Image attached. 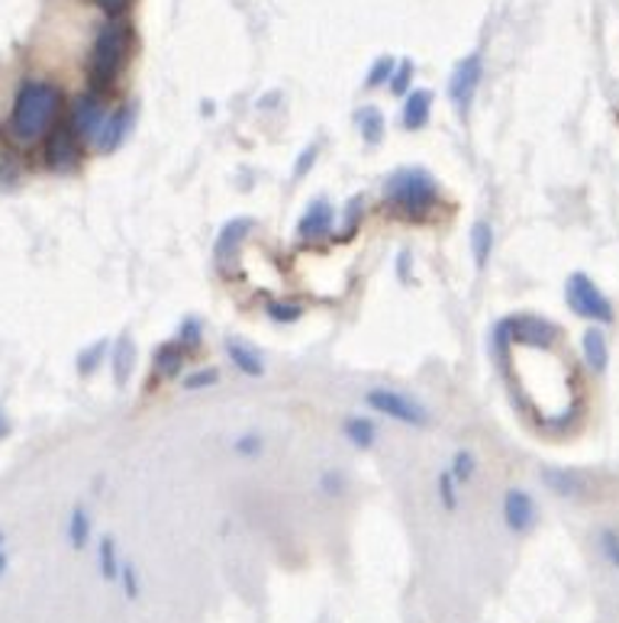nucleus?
<instances>
[{
	"label": "nucleus",
	"mask_w": 619,
	"mask_h": 623,
	"mask_svg": "<svg viewBox=\"0 0 619 623\" xmlns=\"http://www.w3.org/2000/svg\"><path fill=\"white\" fill-rule=\"evenodd\" d=\"M62 110V91L52 82H23L17 97H13V110L7 117V139L20 149L36 146L42 136L49 133V126L55 124Z\"/></svg>",
	"instance_id": "f257e3e1"
},
{
	"label": "nucleus",
	"mask_w": 619,
	"mask_h": 623,
	"mask_svg": "<svg viewBox=\"0 0 619 623\" xmlns=\"http://www.w3.org/2000/svg\"><path fill=\"white\" fill-rule=\"evenodd\" d=\"M384 201L397 217L407 220H426L439 208V181L426 168H397L384 181Z\"/></svg>",
	"instance_id": "f03ea898"
},
{
	"label": "nucleus",
	"mask_w": 619,
	"mask_h": 623,
	"mask_svg": "<svg viewBox=\"0 0 619 623\" xmlns=\"http://www.w3.org/2000/svg\"><path fill=\"white\" fill-rule=\"evenodd\" d=\"M129 49H132V27L126 23L124 17L117 20H107L90 45V78L94 84H114V78L124 72L126 59H129Z\"/></svg>",
	"instance_id": "7ed1b4c3"
},
{
	"label": "nucleus",
	"mask_w": 619,
	"mask_h": 623,
	"mask_svg": "<svg viewBox=\"0 0 619 623\" xmlns=\"http://www.w3.org/2000/svg\"><path fill=\"white\" fill-rule=\"evenodd\" d=\"M565 300L568 307L584 317V320H594V324H613V304L610 297L594 285L590 275L584 272H572L568 282H565Z\"/></svg>",
	"instance_id": "20e7f679"
},
{
	"label": "nucleus",
	"mask_w": 619,
	"mask_h": 623,
	"mask_svg": "<svg viewBox=\"0 0 619 623\" xmlns=\"http://www.w3.org/2000/svg\"><path fill=\"white\" fill-rule=\"evenodd\" d=\"M365 404L377 411V414L391 416V420H401L407 426H426L429 423V414L423 404H416L413 398L394 391V388H369L365 391Z\"/></svg>",
	"instance_id": "39448f33"
},
{
	"label": "nucleus",
	"mask_w": 619,
	"mask_h": 623,
	"mask_svg": "<svg viewBox=\"0 0 619 623\" xmlns=\"http://www.w3.org/2000/svg\"><path fill=\"white\" fill-rule=\"evenodd\" d=\"M506 327H510V339L513 346H526V349H555L562 342V330L558 324L536 317V314H520V317H506Z\"/></svg>",
	"instance_id": "423d86ee"
},
{
	"label": "nucleus",
	"mask_w": 619,
	"mask_h": 623,
	"mask_svg": "<svg viewBox=\"0 0 619 623\" xmlns=\"http://www.w3.org/2000/svg\"><path fill=\"white\" fill-rule=\"evenodd\" d=\"M481 78H484V59H481V52H471V55H465L455 65L452 78H449V97H452L458 117H468L471 101H474V94L481 87Z\"/></svg>",
	"instance_id": "0eeeda50"
},
{
	"label": "nucleus",
	"mask_w": 619,
	"mask_h": 623,
	"mask_svg": "<svg viewBox=\"0 0 619 623\" xmlns=\"http://www.w3.org/2000/svg\"><path fill=\"white\" fill-rule=\"evenodd\" d=\"M107 114H110V107H107L104 94L100 91H84L72 101V124L68 126L78 133L82 142H94L100 126L107 120Z\"/></svg>",
	"instance_id": "6e6552de"
},
{
	"label": "nucleus",
	"mask_w": 619,
	"mask_h": 623,
	"mask_svg": "<svg viewBox=\"0 0 619 623\" xmlns=\"http://www.w3.org/2000/svg\"><path fill=\"white\" fill-rule=\"evenodd\" d=\"M45 166L52 171H62V175H68V171L82 166V139H78V133L72 126H58V129L49 133V139H45Z\"/></svg>",
	"instance_id": "1a4fd4ad"
},
{
	"label": "nucleus",
	"mask_w": 619,
	"mask_h": 623,
	"mask_svg": "<svg viewBox=\"0 0 619 623\" xmlns=\"http://www.w3.org/2000/svg\"><path fill=\"white\" fill-rule=\"evenodd\" d=\"M503 524H506V530L516 534V537L533 534L538 524L536 498H533L530 492H523V488H510V492L503 495Z\"/></svg>",
	"instance_id": "9d476101"
},
{
	"label": "nucleus",
	"mask_w": 619,
	"mask_h": 623,
	"mask_svg": "<svg viewBox=\"0 0 619 623\" xmlns=\"http://www.w3.org/2000/svg\"><path fill=\"white\" fill-rule=\"evenodd\" d=\"M252 230H255V220H252V217H236V220L223 223V230H220V236H216V243H213V262H216L220 272H226V268L236 262L239 246L246 243V236Z\"/></svg>",
	"instance_id": "9b49d317"
},
{
	"label": "nucleus",
	"mask_w": 619,
	"mask_h": 623,
	"mask_svg": "<svg viewBox=\"0 0 619 623\" xmlns=\"http://www.w3.org/2000/svg\"><path fill=\"white\" fill-rule=\"evenodd\" d=\"M332 223H335V210H332L330 201H313V204H307V210L300 213V220H297V240L300 243H320V240H327L332 233Z\"/></svg>",
	"instance_id": "f8f14e48"
},
{
	"label": "nucleus",
	"mask_w": 619,
	"mask_h": 623,
	"mask_svg": "<svg viewBox=\"0 0 619 623\" xmlns=\"http://www.w3.org/2000/svg\"><path fill=\"white\" fill-rule=\"evenodd\" d=\"M542 485L548 492H555L558 498H578L587 492V475L578 472V468H562V465H548L538 472Z\"/></svg>",
	"instance_id": "ddd939ff"
},
{
	"label": "nucleus",
	"mask_w": 619,
	"mask_h": 623,
	"mask_svg": "<svg viewBox=\"0 0 619 623\" xmlns=\"http://www.w3.org/2000/svg\"><path fill=\"white\" fill-rule=\"evenodd\" d=\"M129 129H132V110H129V107L110 110L107 120H104V126H100V133H97V139H94L97 152H104V156L117 152V149L126 142Z\"/></svg>",
	"instance_id": "4468645a"
},
{
	"label": "nucleus",
	"mask_w": 619,
	"mask_h": 623,
	"mask_svg": "<svg viewBox=\"0 0 619 623\" xmlns=\"http://www.w3.org/2000/svg\"><path fill=\"white\" fill-rule=\"evenodd\" d=\"M433 117V91L429 87H413L410 94L404 97V110H401V120L407 129H423Z\"/></svg>",
	"instance_id": "2eb2a0df"
},
{
	"label": "nucleus",
	"mask_w": 619,
	"mask_h": 623,
	"mask_svg": "<svg viewBox=\"0 0 619 623\" xmlns=\"http://www.w3.org/2000/svg\"><path fill=\"white\" fill-rule=\"evenodd\" d=\"M223 349H226V356H230V362L239 369L243 374L248 378H258V374L265 372V362H262V352L255 349V346H248L246 339H239V336H230L226 342H223Z\"/></svg>",
	"instance_id": "dca6fc26"
},
{
	"label": "nucleus",
	"mask_w": 619,
	"mask_h": 623,
	"mask_svg": "<svg viewBox=\"0 0 619 623\" xmlns=\"http://www.w3.org/2000/svg\"><path fill=\"white\" fill-rule=\"evenodd\" d=\"M580 352H584V362H587L590 372H607V366H610V342H607V332L590 327V330L580 336Z\"/></svg>",
	"instance_id": "f3484780"
},
{
	"label": "nucleus",
	"mask_w": 619,
	"mask_h": 623,
	"mask_svg": "<svg viewBox=\"0 0 619 623\" xmlns=\"http://www.w3.org/2000/svg\"><path fill=\"white\" fill-rule=\"evenodd\" d=\"M184 356H188V349L178 342V339H171V342H162L159 349H156V359H152V372L159 374V378H178L181 369H184Z\"/></svg>",
	"instance_id": "a211bd4d"
},
{
	"label": "nucleus",
	"mask_w": 619,
	"mask_h": 623,
	"mask_svg": "<svg viewBox=\"0 0 619 623\" xmlns=\"http://www.w3.org/2000/svg\"><path fill=\"white\" fill-rule=\"evenodd\" d=\"M120 566H124V559H120V542L114 540L110 534L100 537V542H97V572H100V579H104V582H117V579H120Z\"/></svg>",
	"instance_id": "6ab92c4d"
},
{
	"label": "nucleus",
	"mask_w": 619,
	"mask_h": 623,
	"mask_svg": "<svg viewBox=\"0 0 619 623\" xmlns=\"http://www.w3.org/2000/svg\"><path fill=\"white\" fill-rule=\"evenodd\" d=\"M132 359H136V349H132V339L129 336H120L114 342V352H110V366H114V384L124 388L132 374Z\"/></svg>",
	"instance_id": "aec40b11"
},
{
	"label": "nucleus",
	"mask_w": 619,
	"mask_h": 623,
	"mask_svg": "<svg viewBox=\"0 0 619 623\" xmlns=\"http://www.w3.org/2000/svg\"><path fill=\"white\" fill-rule=\"evenodd\" d=\"M355 124H359V133H362V139H365L369 146H377V142L384 139L387 120H384V114H381L374 104H365V107L355 114Z\"/></svg>",
	"instance_id": "412c9836"
},
{
	"label": "nucleus",
	"mask_w": 619,
	"mask_h": 623,
	"mask_svg": "<svg viewBox=\"0 0 619 623\" xmlns=\"http://www.w3.org/2000/svg\"><path fill=\"white\" fill-rule=\"evenodd\" d=\"M471 252H474V265L478 268H488L491 262V252H494V226L488 220H478L471 226Z\"/></svg>",
	"instance_id": "4be33fe9"
},
{
	"label": "nucleus",
	"mask_w": 619,
	"mask_h": 623,
	"mask_svg": "<svg viewBox=\"0 0 619 623\" xmlns=\"http://www.w3.org/2000/svg\"><path fill=\"white\" fill-rule=\"evenodd\" d=\"M342 433H345V440L352 443V446H359V450H372L374 446V436H377V430H374V420L369 416H349L345 423H342Z\"/></svg>",
	"instance_id": "5701e85b"
},
{
	"label": "nucleus",
	"mask_w": 619,
	"mask_h": 623,
	"mask_svg": "<svg viewBox=\"0 0 619 623\" xmlns=\"http://www.w3.org/2000/svg\"><path fill=\"white\" fill-rule=\"evenodd\" d=\"M65 534H68V542H72L75 549H87V542H90V534H94V527H90V514H87L84 507H75V510H72Z\"/></svg>",
	"instance_id": "b1692460"
},
{
	"label": "nucleus",
	"mask_w": 619,
	"mask_h": 623,
	"mask_svg": "<svg viewBox=\"0 0 619 623\" xmlns=\"http://www.w3.org/2000/svg\"><path fill=\"white\" fill-rule=\"evenodd\" d=\"M362 213H365V201H362V198H352V201L345 204V210H342V223H339L342 240H352V236L359 233Z\"/></svg>",
	"instance_id": "393cba45"
},
{
	"label": "nucleus",
	"mask_w": 619,
	"mask_h": 623,
	"mask_svg": "<svg viewBox=\"0 0 619 623\" xmlns=\"http://www.w3.org/2000/svg\"><path fill=\"white\" fill-rule=\"evenodd\" d=\"M449 472H452V478L458 482V485H468V482L474 478V472H478V458H474L471 450H458Z\"/></svg>",
	"instance_id": "a878e982"
},
{
	"label": "nucleus",
	"mask_w": 619,
	"mask_h": 623,
	"mask_svg": "<svg viewBox=\"0 0 619 623\" xmlns=\"http://www.w3.org/2000/svg\"><path fill=\"white\" fill-rule=\"evenodd\" d=\"M394 68H397V59H394V55H381V59H374V65L369 68V78H365V87L374 91V87L387 84L391 82V75H394Z\"/></svg>",
	"instance_id": "bb28decb"
},
{
	"label": "nucleus",
	"mask_w": 619,
	"mask_h": 623,
	"mask_svg": "<svg viewBox=\"0 0 619 623\" xmlns=\"http://www.w3.org/2000/svg\"><path fill=\"white\" fill-rule=\"evenodd\" d=\"M597 549H600V556L610 569H619V534L613 527H604L597 534Z\"/></svg>",
	"instance_id": "cd10ccee"
},
{
	"label": "nucleus",
	"mask_w": 619,
	"mask_h": 623,
	"mask_svg": "<svg viewBox=\"0 0 619 623\" xmlns=\"http://www.w3.org/2000/svg\"><path fill=\"white\" fill-rule=\"evenodd\" d=\"M120 588H124L126 601H139V594H142V576H139V569H136V562H129L126 559L124 566H120Z\"/></svg>",
	"instance_id": "c85d7f7f"
},
{
	"label": "nucleus",
	"mask_w": 619,
	"mask_h": 623,
	"mask_svg": "<svg viewBox=\"0 0 619 623\" xmlns=\"http://www.w3.org/2000/svg\"><path fill=\"white\" fill-rule=\"evenodd\" d=\"M265 314L275 320V324H297L303 317V307L300 304H288V300H271L265 307Z\"/></svg>",
	"instance_id": "c756f323"
},
{
	"label": "nucleus",
	"mask_w": 619,
	"mask_h": 623,
	"mask_svg": "<svg viewBox=\"0 0 619 623\" xmlns=\"http://www.w3.org/2000/svg\"><path fill=\"white\" fill-rule=\"evenodd\" d=\"M107 349H110V342L107 339H97L94 346H87L82 356H78V372L82 374H90L100 362H104V356H107Z\"/></svg>",
	"instance_id": "7c9ffc66"
},
{
	"label": "nucleus",
	"mask_w": 619,
	"mask_h": 623,
	"mask_svg": "<svg viewBox=\"0 0 619 623\" xmlns=\"http://www.w3.org/2000/svg\"><path fill=\"white\" fill-rule=\"evenodd\" d=\"M391 94H397V97H407L413 91V62H397V68H394V75H391Z\"/></svg>",
	"instance_id": "2f4dec72"
},
{
	"label": "nucleus",
	"mask_w": 619,
	"mask_h": 623,
	"mask_svg": "<svg viewBox=\"0 0 619 623\" xmlns=\"http://www.w3.org/2000/svg\"><path fill=\"white\" fill-rule=\"evenodd\" d=\"M201 339H204V324H201L198 317H184V320H181V330H178V342H181L184 349H198Z\"/></svg>",
	"instance_id": "473e14b6"
},
{
	"label": "nucleus",
	"mask_w": 619,
	"mask_h": 623,
	"mask_svg": "<svg viewBox=\"0 0 619 623\" xmlns=\"http://www.w3.org/2000/svg\"><path fill=\"white\" fill-rule=\"evenodd\" d=\"M439 504L452 514L458 510V482L452 478V472H439Z\"/></svg>",
	"instance_id": "72a5a7b5"
},
{
	"label": "nucleus",
	"mask_w": 619,
	"mask_h": 623,
	"mask_svg": "<svg viewBox=\"0 0 619 623\" xmlns=\"http://www.w3.org/2000/svg\"><path fill=\"white\" fill-rule=\"evenodd\" d=\"M20 159H17V152H10V149H0V184H13L17 178H20Z\"/></svg>",
	"instance_id": "f704fd0d"
},
{
	"label": "nucleus",
	"mask_w": 619,
	"mask_h": 623,
	"mask_svg": "<svg viewBox=\"0 0 619 623\" xmlns=\"http://www.w3.org/2000/svg\"><path fill=\"white\" fill-rule=\"evenodd\" d=\"M220 381V372L216 369H198V372H191L181 384H184V391H201V388H210V384H216Z\"/></svg>",
	"instance_id": "c9c22d12"
},
{
	"label": "nucleus",
	"mask_w": 619,
	"mask_h": 623,
	"mask_svg": "<svg viewBox=\"0 0 619 623\" xmlns=\"http://www.w3.org/2000/svg\"><path fill=\"white\" fill-rule=\"evenodd\" d=\"M317 152H320V149H317V146H310V149H303V152L297 156V162H294V178H303L310 168L317 166Z\"/></svg>",
	"instance_id": "e433bc0d"
},
{
	"label": "nucleus",
	"mask_w": 619,
	"mask_h": 623,
	"mask_svg": "<svg viewBox=\"0 0 619 623\" xmlns=\"http://www.w3.org/2000/svg\"><path fill=\"white\" fill-rule=\"evenodd\" d=\"M94 3H97V7H100L107 17H110V20H117V17H124L126 10H129V3H132V0H94Z\"/></svg>",
	"instance_id": "4c0bfd02"
},
{
	"label": "nucleus",
	"mask_w": 619,
	"mask_h": 623,
	"mask_svg": "<svg viewBox=\"0 0 619 623\" xmlns=\"http://www.w3.org/2000/svg\"><path fill=\"white\" fill-rule=\"evenodd\" d=\"M233 450H236L239 456H258V453H262V440H258V436H243V440L233 443Z\"/></svg>",
	"instance_id": "58836bf2"
},
{
	"label": "nucleus",
	"mask_w": 619,
	"mask_h": 623,
	"mask_svg": "<svg viewBox=\"0 0 619 623\" xmlns=\"http://www.w3.org/2000/svg\"><path fill=\"white\" fill-rule=\"evenodd\" d=\"M397 272H401L404 282L410 278V252H401V255H397Z\"/></svg>",
	"instance_id": "ea45409f"
},
{
	"label": "nucleus",
	"mask_w": 619,
	"mask_h": 623,
	"mask_svg": "<svg viewBox=\"0 0 619 623\" xmlns=\"http://www.w3.org/2000/svg\"><path fill=\"white\" fill-rule=\"evenodd\" d=\"M342 482H345L342 475H327V482H323V485L330 488L327 495H339V488H342Z\"/></svg>",
	"instance_id": "a19ab883"
},
{
	"label": "nucleus",
	"mask_w": 619,
	"mask_h": 623,
	"mask_svg": "<svg viewBox=\"0 0 619 623\" xmlns=\"http://www.w3.org/2000/svg\"><path fill=\"white\" fill-rule=\"evenodd\" d=\"M10 433V423H7V414H3V404H0V440Z\"/></svg>",
	"instance_id": "79ce46f5"
},
{
	"label": "nucleus",
	"mask_w": 619,
	"mask_h": 623,
	"mask_svg": "<svg viewBox=\"0 0 619 623\" xmlns=\"http://www.w3.org/2000/svg\"><path fill=\"white\" fill-rule=\"evenodd\" d=\"M3 572H7V556L0 552V576H3Z\"/></svg>",
	"instance_id": "37998d69"
},
{
	"label": "nucleus",
	"mask_w": 619,
	"mask_h": 623,
	"mask_svg": "<svg viewBox=\"0 0 619 623\" xmlns=\"http://www.w3.org/2000/svg\"><path fill=\"white\" fill-rule=\"evenodd\" d=\"M0 542H3V534H0Z\"/></svg>",
	"instance_id": "c03bdc74"
}]
</instances>
